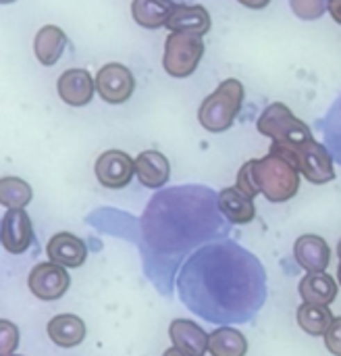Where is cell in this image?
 <instances>
[{"instance_id": "obj_19", "label": "cell", "mask_w": 341, "mask_h": 356, "mask_svg": "<svg viewBox=\"0 0 341 356\" xmlns=\"http://www.w3.org/2000/svg\"><path fill=\"white\" fill-rule=\"evenodd\" d=\"M173 8V0H131V17L144 29L167 27Z\"/></svg>"}, {"instance_id": "obj_23", "label": "cell", "mask_w": 341, "mask_h": 356, "mask_svg": "<svg viewBox=\"0 0 341 356\" xmlns=\"http://www.w3.org/2000/svg\"><path fill=\"white\" fill-rule=\"evenodd\" d=\"M31 186L15 175H6L0 179V202L4 209H25L31 202Z\"/></svg>"}, {"instance_id": "obj_1", "label": "cell", "mask_w": 341, "mask_h": 356, "mask_svg": "<svg viewBox=\"0 0 341 356\" xmlns=\"http://www.w3.org/2000/svg\"><path fill=\"white\" fill-rule=\"evenodd\" d=\"M256 129L271 138L269 152L292 163L310 184L323 186L335 179V167L329 148L317 142L313 129L283 102L269 104L260 113Z\"/></svg>"}, {"instance_id": "obj_32", "label": "cell", "mask_w": 341, "mask_h": 356, "mask_svg": "<svg viewBox=\"0 0 341 356\" xmlns=\"http://www.w3.org/2000/svg\"><path fill=\"white\" fill-rule=\"evenodd\" d=\"M10 356H15V355H10Z\"/></svg>"}, {"instance_id": "obj_9", "label": "cell", "mask_w": 341, "mask_h": 356, "mask_svg": "<svg viewBox=\"0 0 341 356\" xmlns=\"http://www.w3.org/2000/svg\"><path fill=\"white\" fill-rule=\"evenodd\" d=\"M96 79L88 69H67L56 81L58 98L69 106H85L94 98Z\"/></svg>"}, {"instance_id": "obj_27", "label": "cell", "mask_w": 341, "mask_h": 356, "mask_svg": "<svg viewBox=\"0 0 341 356\" xmlns=\"http://www.w3.org/2000/svg\"><path fill=\"white\" fill-rule=\"evenodd\" d=\"M240 4L248 6V8H254V10H260V8H267L271 4V0H238Z\"/></svg>"}, {"instance_id": "obj_31", "label": "cell", "mask_w": 341, "mask_h": 356, "mask_svg": "<svg viewBox=\"0 0 341 356\" xmlns=\"http://www.w3.org/2000/svg\"><path fill=\"white\" fill-rule=\"evenodd\" d=\"M2 4H10V2H15V0H0Z\"/></svg>"}, {"instance_id": "obj_3", "label": "cell", "mask_w": 341, "mask_h": 356, "mask_svg": "<svg viewBox=\"0 0 341 356\" xmlns=\"http://www.w3.org/2000/svg\"><path fill=\"white\" fill-rule=\"evenodd\" d=\"M244 96H246V90L240 79H233V77L223 79L217 86V90L202 100V104L198 108L200 125L208 134L227 131L235 123V119L242 111Z\"/></svg>"}, {"instance_id": "obj_11", "label": "cell", "mask_w": 341, "mask_h": 356, "mask_svg": "<svg viewBox=\"0 0 341 356\" xmlns=\"http://www.w3.org/2000/svg\"><path fill=\"white\" fill-rule=\"evenodd\" d=\"M294 257H296L298 265L308 273H323V271H327V267L331 263L329 244L321 236H315V234H306L296 240Z\"/></svg>"}, {"instance_id": "obj_24", "label": "cell", "mask_w": 341, "mask_h": 356, "mask_svg": "<svg viewBox=\"0 0 341 356\" xmlns=\"http://www.w3.org/2000/svg\"><path fill=\"white\" fill-rule=\"evenodd\" d=\"M294 15L302 21H317L329 10V0H290Z\"/></svg>"}, {"instance_id": "obj_12", "label": "cell", "mask_w": 341, "mask_h": 356, "mask_svg": "<svg viewBox=\"0 0 341 356\" xmlns=\"http://www.w3.org/2000/svg\"><path fill=\"white\" fill-rule=\"evenodd\" d=\"M169 338L175 348L188 356H204L208 353L210 334L188 319H175L169 325Z\"/></svg>"}, {"instance_id": "obj_28", "label": "cell", "mask_w": 341, "mask_h": 356, "mask_svg": "<svg viewBox=\"0 0 341 356\" xmlns=\"http://www.w3.org/2000/svg\"><path fill=\"white\" fill-rule=\"evenodd\" d=\"M329 15L341 25V0H329Z\"/></svg>"}, {"instance_id": "obj_14", "label": "cell", "mask_w": 341, "mask_h": 356, "mask_svg": "<svg viewBox=\"0 0 341 356\" xmlns=\"http://www.w3.org/2000/svg\"><path fill=\"white\" fill-rule=\"evenodd\" d=\"M210 13L202 4H175L167 29L181 33H198L204 35L210 31Z\"/></svg>"}, {"instance_id": "obj_25", "label": "cell", "mask_w": 341, "mask_h": 356, "mask_svg": "<svg viewBox=\"0 0 341 356\" xmlns=\"http://www.w3.org/2000/svg\"><path fill=\"white\" fill-rule=\"evenodd\" d=\"M19 344V330L15 323L2 319L0 321V356H10Z\"/></svg>"}, {"instance_id": "obj_6", "label": "cell", "mask_w": 341, "mask_h": 356, "mask_svg": "<svg viewBox=\"0 0 341 356\" xmlns=\"http://www.w3.org/2000/svg\"><path fill=\"white\" fill-rule=\"evenodd\" d=\"M96 90L108 104H123L135 90V77L129 67L121 63H106L96 75Z\"/></svg>"}, {"instance_id": "obj_2", "label": "cell", "mask_w": 341, "mask_h": 356, "mask_svg": "<svg viewBox=\"0 0 341 356\" xmlns=\"http://www.w3.org/2000/svg\"><path fill=\"white\" fill-rule=\"evenodd\" d=\"M235 186L248 196L263 194L269 202H288L300 190V171L285 159L269 152L263 159L248 161L240 173Z\"/></svg>"}, {"instance_id": "obj_16", "label": "cell", "mask_w": 341, "mask_h": 356, "mask_svg": "<svg viewBox=\"0 0 341 356\" xmlns=\"http://www.w3.org/2000/svg\"><path fill=\"white\" fill-rule=\"evenodd\" d=\"M48 338L60 346V348H75L79 346L83 340H85V323L77 317V315H71V313H65V315H56L50 319L48 327Z\"/></svg>"}, {"instance_id": "obj_21", "label": "cell", "mask_w": 341, "mask_h": 356, "mask_svg": "<svg viewBox=\"0 0 341 356\" xmlns=\"http://www.w3.org/2000/svg\"><path fill=\"white\" fill-rule=\"evenodd\" d=\"M319 129L323 131L325 146L329 148L333 161L341 165V92L325 113V117L319 119Z\"/></svg>"}, {"instance_id": "obj_17", "label": "cell", "mask_w": 341, "mask_h": 356, "mask_svg": "<svg viewBox=\"0 0 341 356\" xmlns=\"http://www.w3.org/2000/svg\"><path fill=\"white\" fill-rule=\"evenodd\" d=\"M67 42H69L67 33L60 27H56V25L40 27V31L33 38V52H35V58L40 60V65H44V67L56 65L63 56Z\"/></svg>"}, {"instance_id": "obj_4", "label": "cell", "mask_w": 341, "mask_h": 356, "mask_svg": "<svg viewBox=\"0 0 341 356\" xmlns=\"http://www.w3.org/2000/svg\"><path fill=\"white\" fill-rule=\"evenodd\" d=\"M204 40L198 33H181L171 31L165 40V54H163V67L165 71L175 79L190 77L202 56H204Z\"/></svg>"}, {"instance_id": "obj_5", "label": "cell", "mask_w": 341, "mask_h": 356, "mask_svg": "<svg viewBox=\"0 0 341 356\" xmlns=\"http://www.w3.org/2000/svg\"><path fill=\"white\" fill-rule=\"evenodd\" d=\"M71 286V277L67 273V267L56 265L52 261L40 263L29 271L27 277V288L29 292L40 298V300H58L60 296H65V292Z\"/></svg>"}, {"instance_id": "obj_7", "label": "cell", "mask_w": 341, "mask_h": 356, "mask_svg": "<svg viewBox=\"0 0 341 356\" xmlns=\"http://www.w3.org/2000/svg\"><path fill=\"white\" fill-rule=\"evenodd\" d=\"M96 179L108 190H121L129 186L135 175V159L123 150H106L96 159L94 165Z\"/></svg>"}, {"instance_id": "obj_20", "label": "cell", "mask_w": 341, "mask_h": 356, "mask_svg": "<svg viewBox=\"0 0 341 356\" xmlns=\"http://www.w3.org/2000/svg\"><path fill=\"white\" fill-rule=\"evenodd\" d=\"M208 353L210 356H246V336L235 327H219L210 334Z\"/></svg>"}, {"instance_id": "obj_18", "label": "cell", "mask_w": 341, "mask_h": 356, "mask_svg": "<svg viewBox=\"0 0 341 356\" xmlns=\"http://www.w3.org/2000/svg\"><path fill=\"white\" fill-rule=\"evenodd\" d=\"M298 292H300L302 300L308 305L329 307L338 296V282L331 275H327L325 271L323 273H308L302 277Z\"/></svg>"}, {"instance_id": "obj_15", "label": "cell", "mask_w": 341, "mask_h": 356, "mask_svg": "<svg viewBox=\"0 0 341 356\" xmlns=\"http://www.w3.org/2000/svg\"><path fill=\"white\" fill-rule=\"evenodd\" d=\"M219 211L235 225H248L256 217V204L254 198L242 192L238 186L223 188L219 192Z\"/></svg>"}, {"instance_id": "obj_8", "label": "cell", "mask_w": 341, "mask_h": 356, "mask_svg": "<svg viewBox=\"0 0 341 356\" xmlns=\"http://www.w3.org/2000/svg\"><path fill=\"white\" fill-rule=\"evenodd\" d=\"M0 242L2 248L10 254H21L31 246L33 227L25 209H8L4 213L0 225Z\"/></svg>"}, {"instance_id": "obj_26", "label": "cell", "mask_w": 341, "mask_h": 356, "mask_svg": "<svg viewBox=\"0 0 341 356\" xmlns=\"http://www.w3.org/2000/svg\"><path fill=\"white\" fill-rule=\"evenodd\" d=\"M325 346L333 356H341V317H335L325 334Z\"/></svg>"}, {"instance_id": "obj_29", "label": "cell", "mask_w": 341, "mask_h": 356, "mask_svg": "<svg viewBox=\"0 0 341 356\" xmlns=\"http://www.w3.org/2000/svg\"><path fill=\"white\" fill-rule=\"evenodd\" d=\"M163 356H188V355H183V353H181L179 348H175V346H171L169 350H165V355H163Z\"/></svg>"}, {"instance_id": "obj_13", "label": "cell", "mask_w": 341, "mask_h": 356, "mask_svg": "<svg viewBox=\"0 0 341 356\" xmlns=\"http://www.w3.org/2000/svg\"><path fill=\"white\" fill-rule=\"evenodd\" d=\"M135 175L142 186L158 190L165 184H169L171 163L158 150H144L135 156Z\"/></svg>"}, {"instance_id": "obj_22", "label": "cell", "mask_w": 341, "mask_h": 356, "mask_svg": "<svg viewBox=\"0 0 341 356\" xmlns=\"http://www.w3.org/2000/svg\"><path fill=\"white\" fill-rule=\"evenodd\" d=\"M298 325L308 334V336H325L329 325L333 323V315L329 311V307H321V305H308L302 302V307L296 313Z\"/></svg>"}, {"instance_id": "obj_10", "label": "cell", "mask_w": 341, "mask_h": 356, "mask_svg": "<svg viewBox=\"0 0 341 356\" xmlns=\"http://www.w3.org/2000/svg\"><path fill=\"white\" fill-rule=\"evenodd\" d=\"M46 254L56 265H63L67 269H77L88 259V246L81 238H77L69 232H60L50 238V242L46 246Z\"/></svg>"}, {"instance_id": "obj_30", "label": "cell", "mask_w": 341, "mask_h": 356, "mask_svg": "<svg viewBox=\"0 0 341 356\" xmlns=\"http://www.w3.org/2000/svg\"><path fill=\"white\" fill-rule=\"evenodd\" d=\"M338 254H340V265H341V240H340V244H338Z\"/></svg>"}]
</instances>
